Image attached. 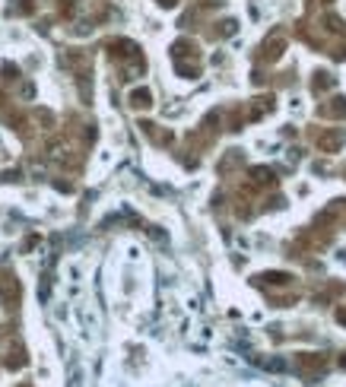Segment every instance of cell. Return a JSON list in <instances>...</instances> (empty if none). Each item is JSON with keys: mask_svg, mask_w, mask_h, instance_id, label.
<instances>
[{"mask_svg": "<svg viewBox=\"0 0 346 387\" xmlns=\"http://www.w3.org/2000/svg\"><path fill=\"white\" fill-rule=\"evenodd\" d=\"M283 48H286V42H283V38H273L270 45H264V57H267V61H276V57L283 54Z\"/></svg>", "mask_w": 346, "mask_h": 387, "instance_id": "3", "label": "cell"}, {"mask_svg": "<svg viewBox=\"0 0 346 387\" xmlns=\"http://www.w3.org/2000/svg\"><path fill=\"white\" fill-rule=\"evenodd\" d=\"M337 321H340V324H346V308H340V311H337Z\"/></svg>", "mask_w": 346, "mask_h": 387, "instance_id": "7", "label": "cell"}, {"mask_svg": "<svg viewBox=\"0 0 346 387\" xmlns=\"http://www.w3.org/2000/svg\"><path fill=\"white\" fill-rule=\"evenodd\" d=\"M133 105H140V108H146V105H149V92H146V89L133 92Z\"/></svg>", "mask_w": 346, "mask_h": 387, "instance_id": "6", "label": "cell"}, {"mask_svg": "<svg viewBox=\"0 0 346 387\" xmlns=\"http://www.w3.org/2000/svg\"><path fill=\"white\" fill-rule=\"evenodd\" d=\"M340 143H343V130H334V133H324V137H318V146H321L324 152H334Z\"/></svg>", "mask_w": 346, "mask_h": 387, "instance_id": "2", "label": "cell"}, {"mask_svg": "<svg viewBox=\"0 0 346 387\" xmlns=\"http://www.w3.org/2000/svg\"><path fill=\"white\" fill-rule=\"evenodd\" d=\"M318 115H324V118H346V98H334V105H321Z\"/></svg>", "mask_w": 346, "mask_h": 387, "instance_id": "1", "label": "cell"}, {"mask_svg": "<svg viewBox=\"0 0 346 387\" xmlns=\"http://www.w3.org/2000/svg\"><path fill=\"white\" fill-rule=\"evenodd\" d=\"M251 175H254L257 184H270V181H273V171H270V169H254Z\"/></svg>", "mask_w": 346, "mask_h": 387, "instance_id": "5", "label": "cell"}, {"mask_svg": "<svg viewBox=\"0 0 346 387\" xmlns=\"http://www.w3.org/2000/svg\"><path fill=\"white\" fill-rule=\"evenodd\" d=\"M330 86H334V76H330V73H315V92L330 89Z\"/></svg>", "mask_w": 346, "mask_h": 387, "instance_id": "4", "label": "cell"}]
</instances>
